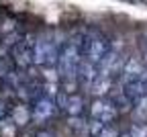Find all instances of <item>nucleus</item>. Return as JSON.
<instances>
[{
	"label": "nucleus",
	"mask_w": 147,
	"mask_h": 137,
	"mask_svg": "<svg viewBox=\"0 0 147 137\" xmlns=\"http://www.w3.org/2000/svg\"><path fill=\"white\" fill-rule=\"evenodd\" d=\"M80 37H69L59 47V53H57L55 70H57V78H61L65 86L74 84V80H76L78 64H80V57H82V53H80Z\"/></svg>",
	"instance_id": "1"
},
{
	"label": "nucleus",
	"mask_w": 147,
	"mask_h": 137,
	"mask_svg": "<svg viewBox=\"0 0 147 137\" xmlns=\"http://www.w3.org/2000/svg\"><path fill=\"white\" fill-rule=\"evenodd\" d=\"M33 43H35V35L33 33H23L14 41V45L10 49V57H12V62H14V68L27 70V68L33 66V62H31Z\"/></svg>",
	"instance_id": "2"
},
{
	"label": "nucleus",
	"mask_w": 147,
	"mask_h": 137,
	"mask_svg": "<svg viewBox=\"0 0 147 137\" xmlns=\"http://www.w3.org/2000/svg\"><path fill=\"white\" fill-rule=\"evenodd\" d=\"M57 113V106H55V98H49V96L41 94L37 100H33L31 106V121H35L37 125L47 123L51 117Z\"/></svg>",
	"instance_id": "3"
},
{
	"label": "nucleus",
	"mask_w": 147,
	"mask_h": 137,
	"mask_svg": "<svg viewBox=\"0 0 147 137\" xmlns=\"http://www.w3.org/2000/svg\"><path fill=\"white\" fill-rule=\"evenodd\" d=\"M117 115H119V111H117L115 102L110 98H104V96H98L90 106V119H98L104 125H110L117 119Z\"/></svg>",
	"instance_id": "4"
},
{
	"label": "nucleus",
	"mask_w": 147,
	"mask_h": 137,
	"mask_svg": "<svg viewBox=\"0 0 147 137\" xmlns=\"http://www.w3.org/2000/svg\"><path fill=\"white\" fill-rule=\"evenodd\" d=\"M145 68L143 64L137 60V57H127L123 62V68H121V74H119V84H131V82H137L141 80Z\"/></svg>",
	"instance_id": "5"
},
{
	"label": "nucleus",
	"mask_w": 147,
	"mask_h": 137,
	"mask_svg": "<svg viewBox=\"0 0 147 137\" xmlns=\"http://www.w3.org/2000/svg\"><path fill=\"white\" fill-rule=\"evenodd\" d=\"M8 117L16 125V129H23L31 123V109L27 104H14L12 109H8Z\"/></svg>",
	"instance_id": "6"
},
{
	"label": "nucleus",
	"mask_w": 147,
	"mask_h": 137,
	"mask_svg": "<svg viewBox=\"0 0 147 137\" xmlns=\"http://www.w3.org/2000/svg\"><path fill=\"white\" fill-rule=\"evenodd\" d=\"M63 113H65L67 117L82 115V113H84V98H82L80 94H69V96H67V102H65Z\"/></svg>",
	"instance_id": "7"
},
{
	"label": "nucleus",
	"mask_w": 147,
	"mask_h": 137,
	"mask_svg": "<svg viewBox=\"0 0 147 137\" xmlns=\"http://www.w3.org/2000/svg\"><path fill=\"white\" fill-rule=\"evenodd\" d=\"M16 133H18V129L12 123L10 117L8 115L0 117V135H2V137H16Z\"/></svg>",
	"instance_id": "8"
},
{
	"label": "nucleus",
	"mask_w": 147,
	"mask_h": 137,
	"mask_svg": "<svg viewBox=\"0 0 147 137\" xmlns=\"http://www.w3.org/2000/svg\"><path fill=\"white\" fill-rule=\"evenodd\" d=\"M71 131H76L78 135H88V121L84 119L82 115H76V117H69V123Z\"/></svg>",
	"instance_id": "9"
},
{
	"label": "nucleus",
	"mask_w": 147,
	"mask_h": 137,
	"mask_svg": "<svg viewBox=\"0 0 147 137\" xmlns=\"http://www.w3.org/2000/svg\"><path fill=\"white\" fill-rule=\"evenodd\" d=\"M133 111H135V117L139 121H147V94H141L133 102Z\"/></svg>",
	"instance_id": "10"
},
{
	"label": "nucleus",
	"mask_w": 147,
	"mask_h": 137,
	"mask_svg": "<svg viewBox=\"0 0 147 137\" xmlns=\"http://www.w3.org/2000/svg\"><path fill=\"white\" fill-rule=\"evenodd\" d=\"M131 137H147V123L145 121H137L131 125V131H129Z\"/></svg>",
	"instance_id": "11"
},
{
	"label": "nucleus",
	"mask_w": 147,
	"mask_h": 137,
	"mask_svg": "<svg viewBox=\"0 0 147 137\" xmlns=\"http://www.w3.org/2000/svg\"><path fill=\"white\" fill-rule=\"evenodd\" d=\"M102 129H104L102 121H98V119H90L88 121V137H96Z\"/></svg>",
	"instance_id": "12"
},
{
	"label": "nucleus",
	"mask_w": 147,
	"mask_h": 137,
	"mask_svg": "<svg viewBox=\"0 0 147 137\" xmlns=\"http://www.w3.org/2000/svg\"><path fill=\"white\" fill-rule=\"evenodd\" d=\"M96 137H119V131H117V127H113V125H104V129H102Z\"/></svg>",
	"instance_id": "13"
},
{
	"label": "nucleus",
	"mask_w": 147,
	"mask_h": 137,
	"mask_svg": "<svg viewBox=\"0 0 147 137\" xmlns=\"http://www.w3.org/2000/svg\"><path fill=\"white\" fill-rule=\"evenodd\" d=\"M4 115H8V104L4 100H0V117H4Z\"/></svg>",
	"instance_id": "14"
},
{
	"label": "nucleus",
	"mask_w": 147,
	"mask_h": 137,
	"mask_svg": "<svg viewBox=\"0 0 147 137\" xmlns=\"http://www.w3.org/2000/svg\"><path fill=\"white\" fill-rule=\"evenodd\" d=\"M37 137H55V135L49 133V131H39V133H37Z\"/></svg>",
	"instance_id": "15"
},
{
	"label": "nucleus",
	"mask_w": 147,
	"mask_h": 137,
	"mask_svg": "<svg viewBox=\"0 0 147 137\" xmlns=\"http://www.w3.org/2000/svg\"><path fill=\"white\" fill-rule=\"evenodd\" d=\"M119 137H131V135H129V133H125V135H119Z\"/></svg>",
	"instance_id": "16"
},
{
	"label": "nucleus",
	"mask_w": 147,
	"mask_h": 137,
	"mask_svg": "<svg viewBox=\"0 0 147 137\" xmlns=\"http://www.w3.org/2000/svg\"><path fill=\"white\" fill-rule=\"evenodd\" d=\"M145 62H147V47H145Z\"/></svg>",
	"instance_id": "17"
}]
</instances>
